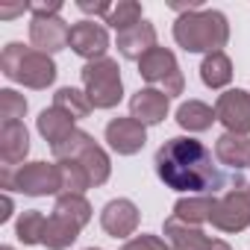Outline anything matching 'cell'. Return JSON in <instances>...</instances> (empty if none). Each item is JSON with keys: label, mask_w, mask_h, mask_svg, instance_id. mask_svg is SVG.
Segmentation results:
<instances>
[{"label": "cell", "mask_w": 250, "mask_h": 250, "mask_svg": "<svg viewBox=\"0 0 250 250\" xmlns=\"http://www.w3.org/2000/svg\"><path fill=\"white\" fill-rule=\"evenodd\" d=\"M156 174L159 180L174 188V191H194V194H209L224 186V174L218 171L212 150L191 139V136H177L168 139L156 150Z\"/></svg>", "instance_id": "obj_1"}, {"label": "cell", "mask_w": 250, "mask_h": 250, "mask_svg": "<svg viewBox=\"0 0 250 250\" xmlns=\"http://www.w3.org/2000/svg\"><path fill=\"white\" fill-rule=\"evenodd\" d=\"M174 39L188 53H221L229 39V24L218 9H194L177 18Z\"/></svg>", "instance_id": "obj_2"}, {"label": "cell", "mask_w": 250, "mask_h": 250, "mask_svg": "<svg viewBox=\"0 0 250 250\" xmlns=\"http://www.w3.org/2000/svg\"><path fill=\"white\" fill-rule=\"evenodd\" d=\"M0 68L12 83H21L27 88H47L56 80V65L47 53L36 47H24L18 42H9L0 53Z\"/></svg>", "instance_id": "obj_3"}, {"label": "cell", "mask_w": 250, "mask_h": 250, "mask_svg": "<svg viewBox=\"0 0 250 250\" xmlns=\"http://www.w3.org/2000/svg\"><path fill=\"white\" fill-rule=\"evenodd\" d=\"M0 186H3V188H15V191H24L30 197L59 194L62 191V171H59V162L56 165H50V162H30V165H21L15 171L3 165Z\"/></svg>", "instance_id": "obj_4"}, {"label": "cell", "mask_w": 250, "mask_h": 250, "mask_svg": "<svg viewBox=\"0 0 250 250\" xmlns=\"http://www.w3.org/2000/svg\"><path fill=\"white\" fill-rule=\"evenodd\" d=\"M83 85L94 109H112L124 97L121 68L115 59H97L83 68Z\"/></svg>", "instance_id": "obj_5"}, {"label": "cell", "mask_w": 250, "mask_h": 250, "mask_svg": "<svg viewBox=\"0 0 250 250\" xmlns=\"http://www.w3.org/2000/svg\"><path fill=\"white\" fill-rule=\"evenodd\" d=\"M209 221L221 232H241V229H247L250 227V186L238 183L227 194L215 197Z\"/></svg>", "instance_id": "obj_6"}, {"label": "cell", "mask_w": 250, "mask_h": 250, "mask_svg": "<svg viewBox=\"0 0 250 250\" xmlns=\"http://www.w3.org/2000/svg\"><path fill=\"white\" fill-rule=\"evenodd\" d=\"M139 74L150 85H159V91H165L168 97L183 94V88H186V80H183V71L177 65V56L168 47H153L139 62Z\"/></svg>", "instance_id": "obj_7"}, {"label": "cell", "mask_w": 250, "mask_h": 250, "mask_svg": "<svg viewBox=\"0 0 250 250\" xmlns=\"http://www.w3.org/2000/svg\"><path fill=\"white\" fill-rule=\"evenodd\" d=\"M215 115L227 127V133L247 136L250 133V91H244V88L224 91L215 103Z\"/></svg>", "instance_id": "obj_8"}, {"label": "cell", "mask_w": 250, "mask_h": 250, "mask_svg": "<svg viewBox=\"0 0 250 250\" xmlns=\"http://www.w3.org/2000/svg\"><path fill=\"white\" fill-rule=\"evenodd\" d=\"M68 47L88 59V62H97V59H106L103 53L109 50V33L103 24H94V21H80L71 27V39H68Z\"/></svg>", "instance_id": "obj_9"}, {"label": "cell", "mask_w": 250, "mask_h": 250, "mask_svg": "<svg viewBox=\"0 0 250 250\" xmlns=\"http://www.w3.org/2000/svg\"><path fill=\"white\" fill-rule=\"evenodd\" d=\"M106 142L115 153L121 156H133L145 147L147 142V130L145 124H139L136 118H112L106 124Z\"/></svg>", "instance_id": "obj_10"}, {"label": "cell", "mask_w": 250, "mask_h": 250, "mask_svg": "<svg viewBox=\"0 0 250 250\" xmlns=\"http://www.w3.org/2000/svg\"><path fill=\"white\" fill-rule=\"evenodd\" d=\"M68 39H71V27L59 15H50V18L36 15L33 24H30V42H33V47L42 50V53H47V56L56 53V50H62V47H68Z\"/></svg>", "instance_id": "obj_11"}, {"label": "cell", "mask_w": 250, "mask_h": 250, "mask_svg": "<svg viewBox=\"0 0 250 250\" xmlns=\"http://www.w3.org/2000/svg\"><path fill=\"white\" fill-rule=\"evenodd\" d=\"M100 227L112 235V238H127L139 229V209L133 200L127 197H118L109 200L100 212Z\"/></svg>", "instance_id": "obj_12"}, {"label": "cell", "mask_w": 250, "mask_h": 250, "mask_svg": "<svg viewBox=\"0 0 250 250\" xmlns=\"http://www.w3.org/2000/svg\"><path fill=\"white\" fill-rule=\"evenodd\" d=\"M168 103L171 97L159 88H142L130 97V118H136L139 124L150 127V124H162L168 115Z\"/></svg>", "instance_id": "obj_13"}, {"label": "cell", "mask_w": 250, "mask_h": 250, "mask_svg": "<svg viewBox=\"0 0 250 250\" xmlns=\"http://www.w3.org/2000/svg\"><path fill=\"white\" fill-rule=\"evenodd\" d=\"M153 47H156V30H153V24H147V21H142V24H136V27H130V30L118 33V50H121L124 59L142 62Z\"/></svg>", "instance_id": "obj_14"}, {"label": "cell", "mask_w": 250, "mask_h": 250, "mask_svg": "<svg viewBox=\"0 0 250 250\" xmlns=\"http://www.w3.org/2000/svg\"><path fill=\"white\" fill-rule=\"evenodd\" d=\"M165 238L171 250H212V241L200 227H188L183 221H177L174 215L165 221Z\"/></svg>", "instance_id": "obj_15"}, {"label": "cell", "mask_w": 250, "mask_h": 250, "mask_svg": "<svg viewBox=\"0 0 250 250\" xmlns=\"http://www.w3.org/2000/svg\"><path fill=\"white\" fill-rule=\"evenodd\" d=\"M30 153V136L21 121L15 124H3L0 127V159L6 168H15L18 162H24V156Z\"/></svg>", "instance_id": "obj_16"}, {"label": "cell", "mask_w": 250, "mask_h": 250, "mask_svg": "<svg viewBox=\"0 0 250 250\" xmlns=\"http://www.w3.org/2000/svg\"><path fill=\"white\" fill-rule=\"evenodd\" d=\"M215 156L221 165H227L232 171H244V168H250V139L238 136V133H224L215 142Z\"/></svg>", "instance_id": "obj_17"}, {"label": "cell", "mask_w": 250, "mask_h": 250, "mask_svg": "<svg viewBox=\"0 0 250 250\" xmlns=\"http://www.w3.org/2000/svg\"><path fill=\"white\" fill-rule=\"evenodd\" d=\"M74 130H77V127H74V118L65 115V112L56 109V106H50V109H44V112L39 115V133L50 142V147H56L59 142H65Z\"/></svg>", "instance_id": "obj_18"}, {"label": "cell", "mask_w": 250, "mask_h": 250, "mask_svg": "<svg viewBox=\"0 0 250 250\" xmlns=\"http://www.w3.org/2000/svg\"><path fill=\"white\" fill-rule=\"evenodd\" d=\"M80 224H74V221H68V218H62V215H50L47 218V224H44V235H42V244L44 247H50V250H65V247H71L74 241H77V235H80Z\"/></svg>", "instance_id": "obj_19"}, {"label": "cell", "mask_w": 250, "mask_h": 250, "mask_svg": "<svg viewBox=\"0 0 250 250\" xmlns=\"http://www.w3.org/2000/svg\"><path fill=\"white\" fill-rule=\"evenodd\" d=\"M212 121H218L215 109L206 106V103H200V100H188V103H183V106L177 109V124H180L183 130H188V133H203V130H209Z\"/></svg>", "instance_id": "obj_20"}, {"label": "cell", "mask_w": 250, "mask_h": 250, "mask_svg": "<svg viewBox=\"0 0 250 250\" xmlns=\"http://www.w3.org/2000/svg\"><path fill=\"white\" fill-rule=\"evenodd\" d=\"M77 162L88 171V177H91V186H103L106 180H109V171H112V165H109V156H106V150L91 139L80 153H77Z\"/></svg>", "instance_id": "obj_21"}, {"label": "cell", "mask_w": 250, "mask_h": 250, "mask_svg": "<svg viewBox=\"0 0 250 250\" xmlns=\"http://www.w3.org/2000/svg\"><path fill=\"white\" fill-rule=\"evenodd\" d=\"M212 203H215V197H209V194H200V197H183V200L174 203V218L183 221V224H188V227H200L203 221H209V215H212Z\"/></svg>", "instance_id": "obj_22"}, {"label": "cell", "mask_w": 250, "mask_h": 250, "mask_svg": "<svg viewBox=\"0 0 250 250\" xmlns=\"http://www.w3.org/2000/svg\"><path fill=\"white\" fill-rule=\"evenodd\" d=\"M200 80L209 85V88H224L229 80H232V62L229 56L221 50V53H209L200 65Z\"/></svg>", "instance_id": "obj_23"}, {"label": "cell", "mask_w": 250, "mask_h": 250, "mask_svg": "<svg viewBox=\"0 0 250 250\" xmlns=\"http://www.w3.org/2000/svg\"><path fill=\"white\" fill-rule=\"evenodd\" d=\"M53 106L56 109H62L65 115H71L74 121H80V118H85L94 106H91V100H88V94L85 91H80V88H71V85H65V88H59L56 94H53Z\"/></svg>", "instance_id": "obj_24"}, {"label": "cell", "mask_w": 250, "mask_h": 250, "mask_svg": "<svg viewBox=\"0 0 250 250\" xmlns=\"http://www.w3.org/2000/svg\"><path fill=\"white\" fill-rule=\"evenodd\" d=\"M53 212L68 218V221H74V224H80V227H85L91 221V206H88V200L83 194H59Z\"/></svg>", "instance_id": "obj_25"}, {"label": "cell", "mask_w": 250, "mask_h": 250, "mask_svg": "<svg viewBox=\"0 0 250 250\" xmlns=\"http://www.w3.org/2000/svg\"><path fill=\"white\" fill-rule=\"evenodd\" d=\"M59 171H62V191H65V194H83V191L91 186L88 171H85L77 159L59 162Z\"/></svg>", "instance_id": "obj_26"}, {"label": "cell", "mask_w": 250, "mask_h": 250, "mask_svg": "<svg viewBox=\"0 0 250 250\" xmlns=\"http://www.w3.org/2000/svg\"><path fill=\"white\" fill-rule=\"evenodd\" d=\"M142 3H136V0H121L118 6H112V12L106 15V24H112L118 33L130 30L136 24H142Z\"/></svg>", "instance_id": "obj_27"}, {"label": "cell", "mask_w": 250, "mask_h": 250, "mask_svg": "<svg viewBox=\"0 0 250 250\" xmlns=\"http://www.w3.org/2000/svg\"><path fill=\"white\" fill-rule=\"evenodd\" d=\"M44 224H47V218H44L42 212H36V209L24 212V215L18 218V227H15V232H18V241H21V244H42Z\"/></svg>", "instance_id": "obj_28"}, {"label": "cell", "mask_w": 250, "mask_h": 250, "mask_svg": "<svg viewBox=\"0 0 250 250\" xmlns=\"http://www.w3.org/2000/svg\"><path fill=\"white\" fill-rule=\"evenodd\" d=\"M24 112H27L24 94H18V91H12V88H3V91H0V118H3V124L21 121Z\"/></svg>", "instance_id": "obj_29"}, {"label": "cell", "mask_w": 250, "mask_h": 250, "mask_svg": "<svg viewBox=\"0 0 250 250\" xmlns=\"http://www.w3.org/2000/svg\"><path fill=\"white\" fill-rule=\"evenodd\" d=\"M91 142V136L88 133H83V130H74L65 142H59L56 147H50L53 150V156H56V162H65V159H77V153L85 147Z\"/></svg>", "instance_id": "obj_30"}, {"label": "cell", "mask_w": 250, "mask_h": 250, "mask_svg": "<svg viewBox=\"0 0 250 250\" xmlns=\"http://www.w3.org/2000/svg\"><path fill=\"white\" fill-rule=\"evenodd\" d=\"M121 250H171L159 235H136V238H130L127 244H124Z\"/></svg>", "instance_id": "obj_31"}, {"label": "cell", "mask_w": 250, "mask_h": 250, "mask_svg": "<svg viewBox=\"0 0 250 250\" xmlns=\"http://www.w3.org/2000/svg\"><path fill=\"white\" fill-rule=\"evenodd\" d=\"M59 9H62L59 0H53V3H30V12H33V15H44V18L59 15Z\"/></svg>", "instance_id": "obj_32"}, {"label": "cell", "mask_w": 250, "mask_h": 250, "mask_svg": "<svg viewBox=\"0 0 250 250\" xmlns=\"http://www.w3.org/2000/svg\"><path fill=\"white\" fill-rule=\"evenodd\" d=\"M77 6H80L83 12H88V15H109V12H112L109 3H88V0H80Z\"/></svg>", "instance_id": "obj_33"}, {"label": "cell", "mask_w": 250, "mask_h": 250, "mask_svg": "<svg viewBox=\"0 0 250 250\" xmlns=\"http://www.w3.org/2000/svg\"><path fill=\"white\" fill-rule=\"evenodd\" d=\"M30 9V3H18V6H0V18H12V15H21V12H27Z\"/></svg>", "instance_id": "obj_34"}, {"label": "cell", "mask_w": 250, "mask_h": 250, "mask_svg": "<svg viewBox=\"0 0 250 250\" xmlns=\"http://www.w3.org/2000/svg\"><path fill=\"white\" fill-rule=\"evenodd\" d=\"M12 218V200L3 197V212H0V221H9Z\"/></svg>", "instance_id": "obj_35"}, {"label": "cell", "mask_w": 250, "mask_h": 250, "mask_svg": "<svg viewBox=\"0 0 250 250\" xmlns=\"http://www.w3.org/2000/svg\"><path fill=\"white\" fill-rule=\"evenodd\" d=\"M212 250H232V247H229L227 241H221V238H215V241H212Z\"/></svg>", "instance_id": "obj_36"}, {"label": "cell", "mask_w": 250, "mask_h": 250, "mask_svg": "<svg viewBox=\"0 0 250 250\" xmlns=\"http://www.w3.org/2000/svg\"><path fill=\"white\" fill-rule=\"evenodd\" d=\"M3 250H12V247H9V244H6V247H3Z\"/></svg>", "instance_id": "obj_37"}, {"label": "cell", "mask_w": 250, "mask_h": 250, "mask_svg": "<svg viewBox=\"0 0 250 250\" xmlns=\"http://www.w3.org/2000/svg\"><path fill=\"white\" fill-rule=\"evenodd\" d=\"M88 250H97V247H88Z\"/></svg>", "instance_id": "obj_38"}]
</instances>
